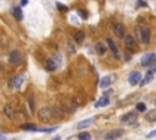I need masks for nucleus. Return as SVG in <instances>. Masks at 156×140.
<instances>
[{
  "mask_svg": "<svg viewBox=\"0 0 156 140\" xmlns=\"http://www.w3.org/2000/svg\"><path fill=\"white\" fill-rule=\"evenodd\" d=\"M54 117V110L49 106H44L38 112V120L42 123H49Z\"/></svg>",
  "mask_w": 156,
  "mask_h": 140,
  "instance_id": "1",
  "label": "nucleus"
},
{
  "mask_svg": "<svg viewBox=\"0 0 156 140\" xmlns=\"http://www.w3.org/2000/svg\"><path fill=\"white\" fill-rule=\"evenodd\" d=\"M137 118H138L137 112H129V114H127V115H124V116L121 117V123L131 126V124H133L137 121Z\"/></svg>",
  "mask_w": 156,
  "mask_h": 140,
  "instance_id": "2",
  "label": "nucleus"
},
{
  "mask_svg": "<svg viewBox=\"0 0 156 140\" xmlns=\"http://www.w3.org/2000/svg\"><path fill=\"white\" fill-rule=\"evenodd\" d=\"M140 62H142L143 66H150V65L155 64V62H156V54H154V52L145 54L143 58H142Z\"/></svg>",
  "mask_w": 156,
  "mask_h": 140,
  "instance_id": "3",
  "label": "nucleus"
},
{
  "mask_svg": "<svg viewBox=\"0 0 156 140\" xmlns=\"http://www.w3.org/2000/svg\"><path fill=\"white\" fill-rule=\"evenodd\" d=\"M115 79H116V76H115V74H107L106 77H104V78L100 80V88H101V89L109 88L111 84L115 82Z\"/></svg>",
  "mask_w": 156,
  "mask_h": 140,
  "instance_id": "4",
  "label": "nucleus"
},
{
  "mask_svg": "<svg viewBox=\"0 0 156 140\" xmlns=\"http://www.w3.org/2000/svg\"><path fill=\"white\" fill-rule=\"evenodd\" d=\"M142 80V74L140 72H137V71H133L129 73L128 76V82L131 86H137V84H139Z\"/></svg>",
  "mask_w": 156,
  "mask_h": 140,
  "instance_id": "5",
  "label": "nucleus"
},
{
  "mask_svg": "<svg viewBox=\"0 0 156 140\" xmlns=\"http://www.w3.org/2000/svg\"><path fill=\"white\" fill-rule=\"evenodd\" d=\"M123 130L122 129H113V130H110V132H107L106 134H105V140H116L117 138H119V136H122L123 135Z\"/></svg>",
  "mask_w": 156,
  "mask_h": 140,
  "instance_id": "6",
  "label": "nucleus"
},
{
  "mask_svg": "<svg viewBox=\"0 0 156 140\" xmlns=\"http://www.w3.org/2000/svg\"><path fill=\"white\" fill-rule=\"evenodd\" d=\"M20 61H21V52L17 51V50L11 51L10 52V56H9V62L11 65H17Z\"/></svg>",
  "mask_w": 156,
  "mask_h": 140,
  "instance_id": "7",
  "label": "nucleus"
},
{
  "mask_svg": "<svg viewBox=\"0 0 156 140\" xmlns=\"http://www.w3.org/2000/svg\"><path fill=\"white\" fill-rule=\"evenodd\" d=\"M124 44H126L127 49L134 51L137 49V42L134 40V38L132 36H126V38H124Z\"/></svg>",
  "mask_w": 156,
  "mask_h": 140,
  "instance_id": "8",
  "label": "nucleus"
},
{
  "mask_svg": "<svg viewBox=\"0 0 156 140\" xmlns=\"http://www.w3.org/2000/svg\"><path fill=\"white\" fill-rule=\"evenodd\" d=\"M139 31H140L142 42H143L144 44L149 43V42H150V31H149V28H148V27H142Z\"/></svg>",
  "mask_w": 156,
  "mask_h": 140,
  "instance_id": "9",
  "label": "nucleus"
},
{
  "mask_svg": "<svg viewBox=\"0 0 156 140\" xmlns=\"http://www.w3.org/2000/svg\"><path fill=\"white\" fill-rule=\"evenodd\" d=\"M152 79H154V72H152V71H149V72L145 74V77L140 80V87H145L146 84H149Z\"/></svg>",
  "mask_w": 156,
  "mask_h": 140,
  "instance_id": "10",
  "label": "nucleus"
},
{
  "mask_svg": "<svg viewBox=\"0 0 156 140\" xmlns=\"http://www.w3.org/2000/svg\"><path fill=\"white\" fill-rule=\"evenodd\" d=\"M94 120H95L94 117H90V118H88V120H84V121H82V122H79V123L77 124V128H78V129H85V128H88L89 126L93 124Z\"/></svg>",
  "mask_w": 156,
  "mask_h": 140,
  "instance_id": "11",
  "label": "nucleus"
},
{
  "mask_svg": "<svg viewBox=\"0 0 156 140\" xmlns=\"http://www.w3.org/2000/svg\"><path fill=\"white\" fill-rule=\"evenodd\" d=\"M115 34L119 38V39H122L123 37H124V27H123V24H121V23H117L116 26H115Z\"/></svg>",
  "mask_w": 156,
  "mask_h": 140,
  "instance_id": "12",
  "label": "nucleus"
},
{
  "mask_svg": "<svg viewBox=\"0 0 156 140\" xmlns=\"http://www.w3.org/2000/svg\"><path fill=\"white\" fill-rule=\"evenodd\" d=\"M109 104H110V99H109L107 96H103V98H100V99L97 101L95 107H105V106H107Z\"/></svg>",
  "mask_w": 156,
  "mask_h": 140,
  "instance_id": "13",
  "label": "nucleus"
},
{
  "mask_svg": "<svg viewBox=\"0 0 156 140\" xmlns=\"http://www.w3.org/2000/svg\"><path fill=\"white\" fill-rule=\"evenodd\" d=\"M23 80H24V76H23V74H18V76L15 77V79H14V87H15L16 89L21 88V86L23 84Z\"/></svg>",
  "mask_w": 156,
  "mask_h": 140,
  "instance_id": "14",
  "label": "nucleus"
},
{
  "mask_svg": "<svg viewBox=\"0 0 156 140\" xmlns=\"http://www.w3.org/2000/svg\"><path fill=\"white\" fill-rule=\"evenodd\" d=\"M107 44H109V48L112 50L113 55H115V58H118V50H117V46L115 44V42L111 39V38H107Z\"/></svg>",
  "mask_w": 156,
  "mask_h": 140,
  "instance_id": "15",
  "label": "nucleus"
},
{
  "mask_svg": "<svg viewBox=\"0 0 156 140\" xmlns=\"http://www.w3.org/2000/svg\"><path fill=\"white\" fill-rule=\"evenodd\" d=\"M4 114L10 118V120H14L15 118V115H14V110H12V107L8 104V105H5V107H4Z\"/></svg>",
  "mask_w": 156,
  "mask_h": 140,
  "instance_id": "16",
  "label": "nucleus"
},
{
  "mask_svg": "<svg viewBox=\"0 0 156 140\" xmlns=\"http://www.w3.org/2000/svg\"><path fill=\"white\" fill-rule=\"evenodd\" d=\"M145 120L149 121V122H156V108L148 112V114L145 115Z\"/></svg>",
  "mask_w": 156,
  "mask_h": 140,
  "instance_id": "17",
  "label": "nucleus"
},
{
  "mask_svg": "<svg viewBox=\"0 0 156 140\" xmlns=\"http://www.w3.org/2000/svg\"><path fill=\"white\" fill-rule=\"evenodd\" d=\"M106 45H104L101 42H99V43H97V45H95V50H97V52H98V55H104L105 52H106Z\"/></svg>",
  "mask_w": 156,
  "mask_h": 140,
  "instance_id": "18",
  "label": "nucleus"
},
{
  "mask_svg": "<svg viewBox=\"0 0 156 140\" xmlns=\"http://www.w3.org/2000/svg\"><path fill=\"white\" fill-rule=\"evenodd\" d=\"M84 39H85V33H84L83 31H78V32L75 33V40H76L78 44L82 43Z\"/></svg>",
  "mask_w": 156,
  "mask_h": 140,
  "instance_id": "19",
  "label": "nucleus"
},
{
  "mask_svg": "<svg viewBox=\"0 0 156 140\" xmlns=\"http://www.w3.org/2000/svg\"><path fill=\"white\" fill-rule=\"evenodd\" d=\"M14 16H15V18L18 20V21H21V20L23 18V14H22L21 6H16V8L14 9Z\"/></svg>",
  "mask_w": 156,
  "mask_h": 140,
  "instance_id": "20",
  "label": "nucleus"
},
{
  "mask_svg": "<svg viewBox=\"0 0 156 140\" xmlns=\"http://www.w3.org/2000/svg\"><path fill=\"white\" fill-rule=\"evenodd\" d=\"M21 128L24 129V130H30V132H36L37 130V127L33 123H24V124L21 126Z\"/></svg>",
  "mask_w": 156,
  "mask_h": 140,
  "instance_id": "21",
  "label": "nucleus"
},
{
  "mask_svg": "<svg viewBox=\"0 0 156 140\" xmlns=\"http://www.w3.org/2000/svg\"><path fill=\"white\" fill-rule=\"evenodd\" d=\"M90 134L89 133H87V132H84V133H81L79 135H78V140H90Z\"/></svg>",
  "mask_w": 156,
  "mask_h": 140,
  "instance_id": "22",
  "label": "nucleus"
},
{
  "mask_svg": "<svg viewBox=\"0 0 156 140\" xmlns=\"http://www.w3.org/2000/svg\"><path fill=\"white\" fill-rule=\"evenodd\" d=\"M57 129V127H53V128H40V129H38L37 128V130L36 132H43V133H51V132H55Z\"/></svg>",
  "mask_w": 156,
  "mask_h": 140,
  "instance_id": "23",
  "label": "nucleus"
},
{
  "mask_svg": "<svg viewBox=\"0 0 156 140\" xmlns=\"http://www.w3.org/2000/svg\"><path fill=\"white\" fill-rule=\"evenodd\" d=\"M137 111H139V112H144V111H146V106H145V104H143V102H138V104H137Z\"/></svg>",
  "mask_w": 156,
  "mask_h": 140,
  "instance_id": "24",
  "label": "nucleus"
},
{
  "mask_svg": "<svg viewBox=\"0 0 156 140\" xmlns=\"http://www.w3.org/2000/svg\"><path fill=\"white\" fill-rule=\"evenodd\" d=\"M56 6H57V9H59V10H61V11H66V10H67V8H66L64 4L57 3V4H56Z\"/></svg>",
  "mask_w": 156,
  "mask_h": 140,
  "instance_id": "25",
  "label": "nucleus"
},
{
  "mask_svg": "<svg viewBox=\"0 0 156 140\" xmlns=\"http://www.w3.org/2000/svg\"><path fill=\"white\" fill-rule=\"evenodd\" d=\"M137 3H138V5H139L140 8H146V6H148V4H146L145 2H143V0H138Z\"/></svg>",
  "mask_w": 156,
  "mask_h": 140,
  "instance_id": "26",
  "label": "nucleus"
},
{
  "mask_svg": "<svg viewBox=\"0 0 156 140\" xmlns=\"http://www.w3.org/2000/svg\"><path fill=\"white\" fill-rule=\"evenodd\" d=\"M146 136H148V138H154V136H156V129H155V130H152V132H150Z\"/></svg>",
  "mask_w": 156,
  "mask_h": 140,
  "instance_id": "27",
  "label": "nucleus"
},
{
  "mask_svg": "<svg viewBox=\"0 0 156 140\" xmlns=\"http://www.w3.org/2000/svg\"><path fill=\"white\" fill-rule=\"evenodd\" d=\"M28 101H29V105H30V108H32V111L34 110V105H33V101H32V99H28Z\"/></svg>",
  "mask_w": 156,
  "mask_h": 140,
  "instance_id": "28",
  "label": "nucleus"
},
{
  "mask_svg": "<svg viewBox=\"0 0 156 140\" xmlns=\"http://www.w3.org/2000/svg\"><path fill=\"white\" fill-rule=\"evenodd\" d=\"M78 14H81L83 18H87V14H85L84 11H82V10H78Z\"/></svg>",
  "mask_w": 156,
  "mask_h": 140,
  "instance_id": "29",
  "label": "nucleus"
},
{
  "mask_svg": "<svg viewBox=\"0 0 156 140\" xmlns=\"http://www.w3.org/2000/svg\"><path fill=\"white\" fill-rule=\"evenodd\" d=\"M27 3H28V0H21V6L27 5Z\"/></svg>",
  "mask_w": 156,
  "mask_h": 140,
  "instance_id": "30",
  "label": "nucleus"
},
{
  "mask_svg": "<svg viewBox=\"0 0 156 140\" xmlns=\"http://www.w3.org/2000/svg\"><path fill=\"white\" fill-rule=\"evenodd\" d=\"M51 140H61V138H60V136H55V138H53Z\"/></svg>",
  "mask_w": 156,
  "mask_h": 140,
  "instance_id": "31",
  "label": "nucleus"
},
{
  "mask_svg": "<svg viewBox=\"0 0 156 140\" xmlns=\"http://www.w3.org/2000/svg\"><path fill=\"white\" fill-rule=\"evenodd\" d=\"M155 104H156V99H155Z\"/></svg>",
  "mask_w": 156,
  "mask_h": 140,
  "instance_id": "32",
  "label": "nucleus"
},
{
  "mask_svg": "<svg viewBox=\"0 0 156 140\" xmlns=\"http://www.w3.org/2000/svg\"><path fill=\"white\" fill-rule=\"evenodd\" d=\"M155 72H156V68H155Z\"/></svg>",
  "mask_w": 156,
  "mask_h": 140,
  "instance_id": "33",
  "label": "nucleus"
}]
</instances>
